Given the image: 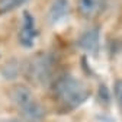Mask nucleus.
Listing matches in <instances>:
<instances>
[{
    "label": "nucleus",
    "instance_id": "f257e3e1",
    "mask_svg": "<svg viewBox=\"0 0 122 122\" xmlns=\"http://www.w3.org/2000/svg\"><path fill=\"white\" fill-rule=\"evenodd\" d=\"M54 95L60 105L68 109H76L90 96L89 87L73 76H63L54 84Z\"/></svg>",
    "mask_w": 122,
    "mask_h": 122
},
{
    "label": "nucleus",
    "instance_id": "f03ea898",
    "mask_svg": "<svg viewBox=\"0 0 122 122\" xmlns=\"http://www.w3.org/2000/svg\"><path fill=\"white\" fill-rule=\"evenodd\" d=\"M51 71H52V61H51L50 55L41 54L30 61L29 74L35 81L45 84L51 76Z\"/></svg>",
    "mask_w": 122,
    "mask_h": 122
},
{
    "label": "nucleus",
    "instance_id": "7ed1b4c3",
    "mask_svg": "<svg viewBox=\"0 0 122 122\" xmlns=\"http://www.w3.org/2000/svg\"><path fill=\"white\" fill-rule=\"evenodd\" d=\"M36 35H38V32H36V28H35L34 18L30 16V13H28V12L23 13V23H22L20 30H19V42H20V45H23L26 48L32 47Z\"/></svg>",
    "mask_w": 122,
    "mask_h": 122
},
{
    "label": "nucleus",
    "instance_id": "20e7f679",
    "mask_svg": "<svg viewBox=\"0 0 122 122\" xmlns=\"http://www.w3.org/2000/svg\"><path fill=\"white\" fill-rule=\"evenodd\" d=\"M19 112L25 122H44L45 119V108L36 99H32L26 105L20 106Z\"/></svg>",
    "mask_w": 122,
    "mask_h": 122
},
{
    "label": "nucleus",
    "instance_id": "39448f33",
    "mask_svg": "<svg viewBox=\"0 0 122 122\" xmlns=\"http://www.w3.org/2000/svg\"><path fill=\"white\" fill-rule=\"evenodd\" d=\"M103 0H77V13L84 19H93L103 10Z\"/></svg>",
    "mask_w": 122,
    "mask_h": 122
},
{
    "label": "nucleus",
    "instance_id": "423d86ee",
    "mask_svg": "<svg viewBox=\"0 0 122 122\" xmlns=\"http://www.w3.org/2000/svg\"><path fill=\"white\" fill-rule=\"evenodd\" d=\"M79 47L89 54H96L99 50V29L92 28L83 32L79 38Z\"/></svg>",
    "mask_w": 122,
    "mask_h": 122
},
{
    "label": "nucleus",
    "instance_id": "0eeeda50",
    "mask_svg": "<svg viewBox=\"0 0 122 122\" xmlns=\"http://www.w3.org/2000/svg\"><path fill=\"white\" fill-rule=\"evenodd\" d=\"M68 9H70L68 0H54L47 12V22L50 25L58 23L60 20H63L67 16Z\"/></svg>",
    "mask_w": 122,
    "mask_h": 122
},
{
    "label": "nucleus",
    "instance_id": "6e6552de",
    "mask_svg": "<svg viewBox=\"0 0 122 122\" xmlns=\"http://www.w3.org/2000/svg\"><path fill=\"white\" fill-rule=\"evenodd\" d=\"M10 99L19 109L20 106L26 105L28 102H30L35 97H34L32 90H30L28 86H25V84H15L10 89Z\"/></svg>",
    "mask_w": 122,
    "mask_h": 122
},
{
    "label": "nucleus",
    "instance_id": "1a4fd4ad",
    "mask_svg": "<svg viewBox=\"0 0 122 122\" xmlns=\"http://www.w3.org/2000/svg\"><path fill=\"white\" fill-rule=\"evenodd\" d=\"M26 2H29V0H0V15L18 9Z\"/></svg>",
    "mask_w": 122,
    "mask_h": 122
},
{
    "label": "nucleus",
    "instance_id": "9d476101",
    "mask_svg": "<svg viewBox=\"0 0 122 122\" xmlns=\"http://www.w3.org/2000/svg\"><path fill=\"white\" fill-rule=\"evenodd\" d=\"M113 93H115V99L119 105V108L122 111V79L116 80L115 81V86H113Z\"/></svg>",
    "mask_w": 122,
    "mask_h": 122
},
{
    "label": "nucleus",
    "instance_id": "9b49d317",
    "mask_svg": "<svg viewBox=\"0 0 122 122\" xmlns=\"http://www.w3.org/2000/svg\"><path fill=\"white\" fill-rule=\"evenodd\" d=\"M0 122H22V121H19V119H13V118H10V119H5V121H0Z\"/></svg>",
    "mask_w": 122,
    "mask_h": 122
}]
</instances>
